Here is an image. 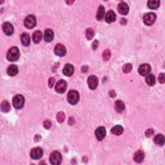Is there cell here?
Listing matches in <instances>:
<instances>
[{"instance_id": "obj_1", "label": "cell", "mask_w": 165, "mask_h": 165, "mask_svg": "<svg viewBox=\"0 0 165 165\" xmlns=\"http://www.w3.org/2000/svg\"><path fill=\"white\" fill-rule=\"evenodd\" d=\"M19 50L16 46H13L7 53V58L10 61H15L19 59Z\"/></svg>"}, {"instance_id": "obj_2", "label": "cell", "mask_w": 165, "mask_h": 165, "mask_svg": "<svg viewBox=\"0 0 165 165\" xmlns=\"http://www.w3.org/2000/svg\"><path fill=\"white\" fill-rule=\"evenodd\" d=\"M12 103L16 109H21L25 104V98L22 95H17L13 98Z\"/></svg>"}, {"instance_id": "obj_3", "label": "cell", "mask_w": 165, "mask_h": 165, "mask_svg": "<svg viewBox=\"0 0 165 165\" xmlns=\"http://www.w3.org/2000/svg\"><path fill=\"white\" fill-rule=\"evenodd\" d=\"M68 101L71 105H76L79 100V93L76 90H70L68 94Z\"/></svg>"}, {"instance_id": "obj_4", "label": "cell", "mask_w": 165, "mask_h": 165, "mask_svg": "<svg viewBox=\"0 0 165 165\" xmlns=\"http://www.w3.org/2000/svg\"><path fill=\"white\" fill-rule=\"evenodd\" d=\"M156 19V14L154 12H148L144 14L143 17V21L144 24L150 26L154 24L155 21Z\"/></svg>"}, {"instance_id": "obj_5", "label": "cell", "mask_w": 165, "mask_h": 165, "mask_svg": "<svg viewBox=\"0 0 165 165\" xmlns=\"http://www.w3.org/2000/svg\"><path fill=\"white\" fill-rule=\"evenodd\" d=\"M62 157L61 154L59 152H53L50 154V162L52 164L58 165L61 163Z\"/></svg>"}, {"instance_id": "obj_6", "label": "cell", "mask_w": 165, "mask_h": 165, "mask_svg": "<svg viewBox=\"0 0 165 165\" xmlns=\"http://www.w3.org/2000/svg\"><path fill=\"white\" fill-rule=\"evenodd\" d=\"M25 26L27 28L31 29L36 25V18L34 15H29L25 18L24 21Z\"/></svg>"}, {"instance_id": "obj_7", "label": "cell", "mask_w": 165, "mask_h": 165, "mask_svg": "<svg viewBox=\"0 0 165 165\" xmlns=\"http://www.w3.org/2000/svg\"><path fill=\"white\" fill-rule=\"evenodd\" d=\"M54 53L56 56L59 57H63L66 55V50L65 46L62 44H57L54 48Z\"/></svg>"}, {"instance_id": "obj_8", "label": "cell", "mask_w": 165, "mask_h": 165, "mask_svg": "<svg viewBox=\"0 0 165 165\" xmlns=\"http://www.w3.org/2000/svg\"><path fill=\"white\" fill-rule=\"evenodd\" d=\"M66 88H67L66 82L64 81V80L62 79L57 82L55 90L57 92L59 93V94H63V93L66 91Z\"/></svg>"}, {"instance_id": "obj_9", "label": "cell", "mask_w": 165, "mask_h": 165, "mask_svg": "<svg viewBox=\"0 0 165 165\" xmlns=\"http://www.w3.org/2000/svg\"><path fill=\"white\" fill-rule=\"evenodd\" d=\"M43 150L41 148H33L30 152V157L31 158L35 160L40 159L43 156Z\"/></svg>"}, {"instance_id": "obj_10", "label": "cell", "mask_w": 165, "mask_h": 165, "mask_svg": "<svg viewBox=\"0 0 165 165\" xmlns=\"http://www.w3.org/2000/svg\"><path fill=\"white\" fill-rule=\"evenodd\" d=\"M88 85L91 90H94L97 88L98 85V78L95 76H90L87 80Z\"/></svg>"}, {"instance_id": "obj_11", "label": "cell", "mask_w": 165, "mask_h": 165, "mask_svg": "<svg viewBox=\"0 0 165 165\" xmlns=\"http://www.w3.org/2000/svg\"><path fill=\"white\" fill-rule=\"evenodd\" d=\"M151 71V66L148 64H143L139 66L138 72L140 75L143 76L148 75Z\"/></svg>"}, {"instance_id": "obj_12", "label": "cell", "mask_w": 165, "mask_h": 165, "mask_svg": "<svg viewBox=\"0 0 165 165\" xmlns=\"http://www.w3.org/2000/svg\"><path fill=\"white\" fill-rule=\"evenodd\" d=\"M106 133H107V131H106L105 128L103 126H100V127L97 128L95 131V136H96L97 139L99 141H102L105 138Z\"/></svg>"}, {"instance_id": "obj_13", "label": "cell", "mask_w": 165, "mask_h": 165, "mask_svg": "<svg viewBox=\"0 0 165 165\" xmlns=\"http://www.w3.org/2000/svg\"><path fill=\"white\" fill-rule=\"evenodd\" d=\"M3 30L4 31L5 34L7 36H10L14 32V27H13L11 23L6 22L3 25Z\"/></svg>"}, {"instance_id": "obj_14", "label": "cell", "mask_w": 165, "mask_h": 165, "mask_svg": "<svg viewBox=\"0 0 165 165\" xmlns=\"http://www.w3.org/2000/svg\"><path fill=\"white\" fill-rule=\"evenodd\" d=\"M117 10L122 15H126L129 12V7L125 2H121L118 5Z\"/></svg>"}, {"instance_id": "obj_15", "label": "cell", "mask_w": 165, "mask_h": 165, "mask_svg": "<svg viewBox=\"0 0 165 165\" xmlns=\"http://www.w3.org/2000/svg\"><path fill=\"white\" fill-rule=\"evenodd\" d=\"M116 19V15L115 14V12L112 10H110L107 13V15H106L105 17V20L108 23H111L114 22Z\"/></svg>"}, {"instance_id": "obj_16", "label": "cell", "mask_w": 165, "mask_h": 165, "mask_svg": "<svg viewBox=\"0 0 165 165\" xmlns=\"http://www.w3.org/2000/svg\"><path fill=\"white\" fill-rule=\"evenodd\" d=\"M74 66L70 64H67L64 66L63 72L66 76H71L74 74Z\"/></svg>"}, {"instance_id": "obj_17", "label": "cell", "mask_w": 165, "mask_h": 165, "mask_svg": "<svg viewBox=\"0 0 165 165\" xmlns=\"http://www.w3.org/2000/svg\"><path fill=\"white\" fill-rule=\"evenodd\" d=\"M42 33L40 30H36L32 34V40L34 43H39L42 40Z\"/></svg>"}, {"instance_id": "obj_18", "label": "cell", "mask_w": 165, "mask_h": 165, "mask_svg": "<svg viewBox=\"0 0 165 165\" xmlns=\"http://www.w3.org/2000/svg\"><path fill=\"white\" fill-rule=\"evenodd\" d=\"M44 39L46 42H50L54 39V32L50 29H46L45 31Z\"/></svg>"}, {"instance_id": "obj_19", "label": "cell", "mask_w": 165, "mask_h": 165, "mask_svg": "<svg viewBox=\"0 0 165 165\" xmlns=\"http://www.w3.org/2000/svg\"><path fill=\"white\" fill-rule=\"evenodd\" d=\"M21 43L25 46H28L30 43V36L27 33H23L21 36Z\"/></svg>"}, {"instance_id": "obj_20", "label": "cell", "mask_w": 165, "mask_h": 165, "mask_svg": "<svg viewBox=\"0 0 165 165\" xmlns=\"http://www.w3.org/2000/svg\"><path fill=\"white\" fill-rule=\"evenodd\" d=\"M144 157V154L143 151H137L133 156V159L136 162H141L143 161Z\"/></svg>"}, {"instance_id": "obj_21", "label": "cell", "mask_w": 165, "mask_h": 165, "mask_svg": "<svg viewBox=\"0 0 165 165\" xmlns=\"http://www.w3.org/2000/svg\"><path fill=\"white\" fill-rule=\"evenodd\" d=\"M154 141L157 145L163 146L164 144V137L162 134H157V135L155 136Z\"/></svg>"}, {"instance_id": "obj_22", "label": "cell", "mask_w": 165, "mask_h": 165, "mask_svg": "<svg viewBox=\"0 0 165 165\" xmlns=\"http://www.w3.org/2000/svg\"><path fill=\"white\" fill-rule=\"evenodd\" d=\"M18 73V68L15 64H12L7 68V74L10 76H14Z\"/></svg>"}, {"instance_id": "obj_23", "label": "cell", "mask_w": 165, "mask_h": 165, "mask_svg": "<svg viewBox=\"0 0 165 165\" xmlns=\"http://www.w3.org/2000/svg\"><path fill=\"white\" fill-rule=\"evenodd\" d=\"M105 7L103 5H100L98 8L97 15H96V19L98 21H101L103 19V17L105 16Z\"/></svg>"}, {"instance_id": "obj_24", "label": "cell", "mask_w": 165, "mask_h": 165, "mask_svg": "<svg viewBox=\"0 0 165 165\" xmlns=\"http://www.w3.org/2000/svg\"><path fill=\"white\" fill-rule=\"evenodd\" d=\"M115 110L117 111V112H119V113L122 112H123L125 108V104H124V103L122 101L117 100V101L115 102Z\"/></svg>"}, {"instance_id": "obj_25", "label": "cell", "mask_w": 165, "mask_h": 165, "mask_svg": "<svg viewBox=\"0 0 165 165\" xmlns=\"http://www.w3.org/2000/svg\"><path fill=\"white\" fill-rule=\"evenodd\" d=\"M111 132L115 135H120L123 132V128L120 125H117L111 129Z\"/></svg>"}, {"instance_id": "obj_26", "label": "cell", "mask_w": 165, "mask_h": 165, "mask_svg": "<svg viewBox=\"0 0 165 165\" xmlns=\"http://www.w3.org/2000/svg\"><path fill=\"white\" fill-rule=\"evenodd\" d=\"M10 108H11V107H10V103H9V101H3L1 103V109L2 112H9L10 110Z\"/></svg>"}, {"instance_id": "obj_27", "label": "cell", "mask_w": 165, "mask_h": 165, "mask_svg": "<svg viewBox=\"0 0 165 165\" xmlns=\"http://www.w3.org/2000/svg\"><path fill=\"white\" fill-rule=\"evenodd\" d=\"M146 82L149 86H153L156 84V77L153 74H150L146 77Z\"/></svg>"}, {"instance_id": "obj_28", "label": "cell", "mask_w": 165, "mask_h": 165, "mask_svg": "<svg viewBox=\"0 0 165 165\" xmlns=\"http://www.w3.org/2000/svg\"><path fill=\"white\" fill-rule=\"evenodd\" d=\"M160 6L159 1H148V7L151 9H157Z\"/></svg>"}, {"instance_id": "obj_29", "label": "cell", "mask_w": 165, "mask_h": 165, "mask_svg": "<svg viewBox=\"0 0 165 165\" xmlns=\"http://www.w3.org/2000/svg\"><path fill=\"white\" fill-rule=\"evenodd\" d=\"M94 35H95L94 30L92 29V28H88L86 30V37L87 40H92V39L94 38Z\"/></svg>"}, {"instance_id": "obj_30", "label": "cell", "mask_w": 165, "mask_h": 165, "mask_svg": "<svg viewBox=\"0 0 165 165\" xmlns=\"http://www.w3.org/2000/svg\"><path fill=\"white\" fill-rule=\"evenodd\" d=\"M102 56L103 59H104L105 61H107L108 60H109L111 56V52L109 49H106V50H105L104 52H103Z\"/></svg>"}, {"instance_id": "obj_31", "label": "cell", "mask_w": 165, "mask_h": 165, "mask_svg": "<svg viewBox=\"0 0 165 165\" xmlns=\"http://www.w3.org/2000/svg\"><path fill=\"white\" fill-rule=\"evenodd\" d=\"M56 119L59 123H63L65 119V114L63 112H59L56 115Z\"/></svg>"}, {"instance_id": "obj_32", "label": "cell", "mask_w": 165, "mask_h": 165, "mask_svg": "<svg viewBox=\"0 0 165 165\" xmlns=\"http://www.w3.org/2000/svg\"><path fill=\"white\" fill-rule=\"evenodd\" d=\"M131 70H132V65L130 63L125 64V65L123 66V71L126 74H128L129 72H130Z\"/></svg>"}, {"instance_id": "obj_33", "label": "cell", "mask_w": 165, "mask_h": 165, "mask_svg": "<svg viewBox=\"0 0 165 165\" xmlns=\"http://www.w3.org/2000/svg\"><path fill=\"white\" fill-rule=\"evenodd\" d=\"M43 126L46 129H49L52 126V122L50 120H46L43 123Z\"/></svg>"}, {"instance_id": "obj_34", "label": "cell", "mask_w": 165, "mask_h": 165, "mask_svg": "<svg viewBox=\"0 0 165 165\" xmlns=\"http://www.w3.org/2000/svg\"><path fill=\"white\" fill-rule=\"evenodd\" d=\"M154 133V130L152 128H150V129H148L146 131V137H148V138H150V137H151L152 135H153Z\"/></svg>"}, {"instance_id": "obj_35", "label": "cell", "mask_w": 165, "mask_h": 165, "mask_svg": "<svg viewBox=\"0 0 165 165\" xmlns=\"http://www.w3.org/2000/svg\"><path fill=\"white\" fill-rule=\"evenodd\" d=\"M165 81V76L164 73L161 74L159 76V81L161 83H164Z\"/></svg>"}, {"instance_id": "obj_36", "label": "cell", "mask_w": 165, "mask_h": 165, "mask_svg": "<svg viewBox=\"0 0 165 165\" xmlns=\"http://www.w3.org/2000/svg\"><path fill=\"white\" fill-rule=\"evenodd\" d=\"M54 82H55V79L53 77H50V79L48 80V86L50 88H52L53 87V85L54 84Z\"/></svg>"}, {"instance_id": "obj_37", "label": "cell", "mask_w": 165, "mask_h": 165, "mask_svg": "<svg viewBox=\"0 0 165 165\" xmlns=\"http://www.w3.org/2000/svg\"><path fill=\"white\" fill-rule=\"evenodd\" d=\"M98 45H99V43L97 40H95L92 43V49L93 50H96L98 47Z\"/></svg>"}, {"instance_id": "obj_38", "label": "cell", "mask_w": 165, "mask_h": 165, "mask_svg": "<svg viewBox=\"0 0 165 165\" xmlns=\"http://www.w3.org/2000/svg\"><path fill=\"white\" fill-rule=\"evenodd\" d=\"M109 95H110V96L112 97H113L115 96V93L114 91H113V90H112V91H110V92Z\"/></svg>"}, {"instance_id": "obj_39", "label": "cell", "mask_w": 165, "mask_h": 165, "mask_svg": "<svg viewBox=\"0 0 165 165\" xmlns=\"http://www.w3.org/2000/svg\"><path fill=\"white\" fill-rule=\"evenodd\" d=\"M89 69V68H88V66H82V68H81V70H82V71L83 72H86L87 71V70Z\"/></svg>"}, {"instance_id": "obj_40", "label": "cell", "mask_w": 165, "mask_h": 165, "mask_svg": "<svg viewBox=\"0 0 165 165\" xmlns=\"http://www.w3.org/2000/svg\"><path fill=\"white\" fill-rule=\"evenodd\" d=\"M121 24L125 25L126 23V19H125V18H122V19H121Z\"/></svg>"}, {"instance_id": "obj_41", "label": "cell", "mask_w": 165, "mask_h": 165, "mask_svg": "<svg viewBox=\"0 0 165 165\" xmlns=\"http://www.w3.org/2000/svg\"><path fill=\"white\" fill-rule=\"evenodd\" d=\"M74 1H66V3H68V4H70V3H72Z\"/></svg>"}]
</instances>
